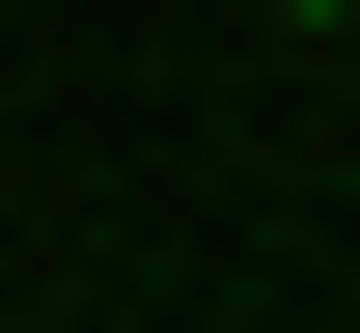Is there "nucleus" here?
I'll list each match as a JSON object with an SVG mask.
<instances>
[{
  "label": "nucleus",
  "instance_id": "obj_1",
  "mask_svg": "<svg viewBox=\"0 0 360 333\" xmlns=\"http://www.w3.org/2000/svg\"><path fill=\"white\" fill-rule=\"evenodd\" d=\"M222 28H360V0H222Z\"/></svg>",
  "mask_w": 360,
  "mask_h": 333
}]
</instances>
